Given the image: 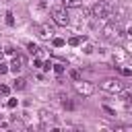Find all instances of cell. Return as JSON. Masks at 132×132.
Listing matches in <instances>:
<instances>
[{
    "label": "cell",
    "instance_id": "obj_7",
    "mask_svg": "<svg viewBox=\"0 0 132 132\" xmlns=\"http://www.w3.org/2000/svg\"><path fill=\"white\" fill-rule=\"evenodd\" d=\"M35 31H37V35H39L41 39H50V37L54 35V29H52L47 23H43V25H37V27H35Z\"/></svg>",
    "mask_w": 132,
    "mask_h": 132
},
{
    "label": "cell",
    "instance_id": "obj_8",
    "mask_svg": "<svg viewBox=\"0 0 132 132\" xmlns=\"http://www.w3.org/2000/svg\"><path fill=\"white\" fill-rule=\"evenodd\" d=\"M12 87H14L16 91H23V89H27V78H23V76H16V78H14V82H12Z\"/></svg>",
    "mask_w": 132,
    "mask_h": 132
},
{
    "label": "cell",
    "instance_id": "obj_10",
    "mask_svg": "<svg viewBox=\"0 0 132 132\" xmlns=\"http://www.w3.org/2000/svg\"><path fill=\"white\" fill-rule=\"evenodd\" d=\"M82 4V0H62V6H66V8H78Z\"/></svg>",
    "mask_w": 132,
    "mask_h": 132
},
{
    "label": "cell",
    "instance_id": "obj_20",
    "mask_svg": "<svg viewBox=\"0 0 132 132\" xmlns=\"http://www.w3.org/2000/svg\"><path fill=\"white\" fill-rule=\"evenodd\" d=\"M0 93H2V95H8V93H10V87H8V85H0Z\"/></svg>",
    "mask_w": 132,
    "mask_h": 132
},
{
    "label": "cell",
    "instance_id": "obj_4",
    "mask_svg": "<svg viewBox=\"0 0 132 132\" xmlns=\"http://www.w3.org/2000/svg\"><path fill=\"white\" fill-rule=\"evenodd\" d=\"M74 91H76L80 97H91V95L95 93V85L80 78V80H74Z\"/></svg>",
    "mask_w": 132,
    "mask_h": 132
},
{
    "label": "cell",
    "instance_id": "obj_24",
    "mask_svg": "<svg viewBox=\"0 0 132 132\" xmlns=\"http://www.w3.org/2000/svg\"><path fill=\"white\" fill-rule=\"evenodd\" d=\"M4 54H14V47H12V45H6V47H4Z\"/></svg>",
    "mask_w": 132,
    "mask_h": 132
},
{
    "label": "cell",
    "instance_id": "obj_2",
    "mask_svg": "<svg viewBox=\"0 0 132 132\" xmlns=\"http://www.w3.org/2000/svg\"><path fill=\"white\" fill-rule=\"evenodd\" d=\"M50 14H52L54 23H56V25H60V27H66V25L70 23V19H68V12H66V6H54Z\"/></svg>",
    "mask_w": 132,
    "mask_h": 132
},
{
    "label": "cell",
    "instance_id": "obj_25",
    "mask_svg": "<svg viewBox=\"0 0 132 132\" xmlns=\"http://www.w3.org/2000/svg\"><path fill=\"white\" fill-rule=\"evenodd\" d=\"M16 103H19L16 99H8V103H6V105H8V107H16Z\"/></svg>",
    "mask_w": 132,
    "mask_h": 132
},
{
    "label": "cell",
    "instance_id": "obj_22",
    "mask_svg": "<svg viewBox=\"0 0 132 132\" xmlns=\"http://www.w3.org/2000/svg\"><path fill=\"white\" fill-rule=\"evenodd\" d=\"M27 50H29V52H31V54H35V52H37V50H39V47H37V45H35V43H27Z\"/></svg>",
    "mask_w": 132,
    "mask_h": 132
},
{
    "label": "cell",
    "instance_id": "obj_28",
    "mask_svg": "<svg viewBox=\"0 0 132 132\" xmlns=\"http://www.w3.org/2000/svg\"><path fill=\"white\" fill-rule=\"evenodd\" d=\"M0 60H2V54H0Z\"/></svg>",
    "mask_w": 132,
    "mask_h": 132
},
{
    "label": "cell",
    "instance_id": "obj_15",
    "mask_svg": "<svg viewBox=\"0 0 132 132\" xmlns=\"http://www.w3.org/2000/svg\"><path fill=\"white\" fill-rule=\"evenodd\" d=\"M93 50H95V47H93V43H87V41H85V47H82V52H85V54H93Z\"/></svg>",
    "mask_w": 132,
    "mask_h": 132
},
{
    "label": "cell",
    "instance_id": "obj_27",
    "mask_svg": "<svg viewBox=\"0 0 132 132\" xmlns=\"http://www.w3.org/2000/svg\"><path fill=\"white\" fill-rule=\"evenodd\" d=\"M126 33H128V35H130V37H132V27H130V29H128V31H126Z\"/></svg>",
    "mask_w": 132,
    "mask_h": 132
},
{
    "label": "cell",
    "instance_id": "obj_13",
    "mask_svg": "<svg viewBox=\"0 0 132 132\" xmlns=\"http://www.w3.org/2000/svg\"><path fill=\"white\" fill-rule=\"evenodd\" d=\"M39 116H41V120H54V113H52V111H47V109H41V111H39Z\"/></svg>",
    "mask_w": 132,
    "mask_h": 132
},
{
    "label": "cell",
    "instance_id": "obj_6",
    "mask_svg": "<svg viewBox=\"0 0 132 132\" xmlns=\"http://www.w3.org/2000/svg\"><path fill=\"white\" fill-rule=\"evenodd\" d=\"M25 64H27V58H25L23 54H16V56L12 58V62H10V70L16 74V72H19V70H21Z\"/></svg>",
    "mask_w": 132,
    "mask_h": 132
},
{
    "label": "cell",
    "instance_id": "obj_11",
    "mask_svg": "<svg viewBox=\"0 0 132 132\" xmlns=\"http://www.w3.org/2000/svg\"><path fill=\"white\" fill-rule=\"evenodd\" d=\"M60 99H62V107L64 109H74V103L68 99V95H60Z\"/></svg>",
    "mask_w": 132,
    "mask_h": 132
},
{
    "label": "cell",
    "instance_id": "obj_16",
    "mask_svg": "<svg viewBox=\"0 0 132 132\" xmlns=\"http://www.w3.org/2000/svg\"><path fill=\"white\" fill-rule=\"evenodd\" d=\"M64 68H66V66H64L62 62H58V64H54V70H56L58 74H62V72H64Z\"/></svg>",
    "mask_w": 132,
    "mask_h": 132
},
{
    "label": "cell",
    "instance_id": "obj_3",
    "mask_svg": "<svg viewBox=\"0 0 132 132\" xmlns=\"http://www.w3.org/2000/svg\"><path fill=\"white\" fill-rule=\"evenodd\" d=\"M101 89H103L105 93L118 95V93L124 89V82H122L120 78H105V80H101Z\"/></svg>",
    "mask_w": 132,
    "mask_h": 132
},
{
    "label": "cell",
    "instance_id": "obj_5",
    "mask_svg": "<svg viewBox=\"0 0 132 132\" xmlns=\"http://www.w3.org/2000/svg\"><path fill=\"white\" fill-rule=\"evenodd\" d=\"M101 33H103L105 39H120V37H122V29H120L118 23H107Z\"/></svg>",
    "mask_w": 132,
    "mask_h": 132
},
{
    "label": "cell",
    "instance_id": "obj_19",
    "mask_svg": "<svg viewBox=\"0 0 132 132\" xmlns=\"http://www.w3.org/2000/svg\"><path fill=\"white\" fill-rule=\"evenodd\" d=\"M70 78L72 80H80V72L78 70H70Z\"/></svg>",
    "mask_w": 132,
    "mask_h": 132
},
{
    "label": "cell",
    "instance_id": "obj_18",
    "mask_svg": "<svg viewBox=\"0 0 132 132\" xmlns=\"http://www.w3.org/2000/svg\"><path fill=\"white\" fill-rule=\"evenodd\" d=\"M118 68H120V72H122L124 76H132V70H130V68H124V66H118Z\"/></svg>",
    "mask_w": 132,
    "mask_h": 132
},
{
    "label": "cell",
    "instance_id": "obj_21",
    "mask_svg": "<svg viewBox=\"0 0 132 132\" xmlns=\"http://www.w3.org/2000/svg\"><path fill=\"white\" fill-rule=\"evenodd\" d=\"M10 70V64H2L0 62V74H4V72H8Z\"/></svg>",
    "mask_w": 132,
    "mask_h": 132
},
{
    "label": "cell",
    "instance_id": "obj_1",
    "mask_svg": "<svg viewBox=\"0 0 132 132\" xmlns=\"http://www.w3.org/2000/svg\"><path fill=\"white\" fill-rule=\"evenodd\" d=\"M91 12H93L95 19H109V16H111V4L105 2V0H99V2L91 8Z\"/></svg>",
    "mask_w": 132,
    "mask_h": 132
},
{
    "label": "cell",
    "instance_id": "obj_23",
    "mask_svg": "<svg viewBox=\"0 0 132 132\" xmlns=\"http://www.w3.org/2000/svg\"><path fill=\"white\" fill-rule=\"evenodd\" d=\"M6 23H8V25H12V23H14V19H12V12H6Z\"/></svg>",
    "mask_w": 132,
    "mask_h": 132
},
{
    "label": "cell",
    "instance_id": "obj_12",
    "mask_svg": "<svg viewBox=\"0 0 132 132\" xmlns=\"http://www.w3.org/2000/svg\"><path fill=\"white\" fill-rule=\"evenodd\" d=\"M124 58H126V54L122 52V47H118L113 52V62H124Z\"/></svg>",
    "mask_w": 132,
    "mask_h": 132
},
{
    "label": "cell",
    "instance_id": "obj_26",
    "mask_svg": "<svg viewBox=\"0 0 132 132\" xmlns=\"http://www.w3.org/2000/svg\"><path fill=\"white\" fill-rule=\"evenodd\" d=\"M103 109H105V111H107V113H109V116H116V111H113V109H111V107H109V105H103Z\"/></svg>",
    "mask_w": 132,
    "mask_h": 132
},
{
    "label": "cell",
    "instance_id": "obj_9",
    "mask_svg": "<svg viewBox=\"0 0 132 132\" xmlns=\"http://www.w3.org/2000/svg\"><path fill=\"white\" fill-rule=\"evenodd\" d=\"M118 95H120V97H122V101H124V103H126V105L130 107V101H132V93H130V91H124V89H122V91H120Z\"/></svg>",
    "mask_w": 132,
    "mask_h": 132
},
{
    "label": "cell",
    "instance_id": "obj_17",
    "mask_svg": "<svg viewBox=\"0 0 132 132\" xmlns=\"http://www.w3.org/2000/svg\"><path fill=\"white\" fill-rule=\"evenodd\" d=\"M64 43H66V41H64L62 37H54V45H56V47H62Z\"/></svg>",
    "mask_w": 132,
    "mask_h": 132
},
{
    "label": "cell",
    "instance_id": "obj_14",
    "mask_svg": "<svg viewBox=\"0 0 132 132\" xmlns=\"http://www.w3.org/2000/svg\"><path fill=\"white\" fill-rule=\"evenodd\" d=\"M82 41H85V37H70V39H68L70 45H80Z\"/></svg>",
    "mask_w": 132,
    "mask_h": 132
}]
</instances>
